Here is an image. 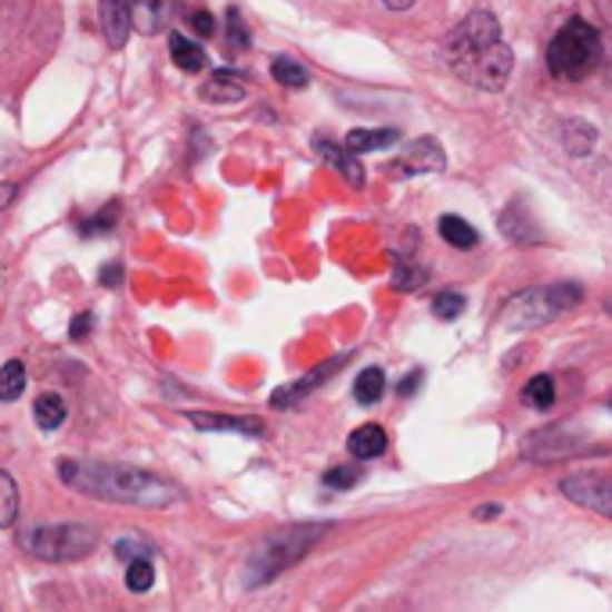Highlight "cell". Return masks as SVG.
<instances>
[{
	"instance_id": "cb8c5ba5",
	"label": "cell",
	"mask_w": 612,
	"mask_h": 612,
	"mask_svg": "<svg viewBox=\"0 0 612 612\" xmlns=\"http://www.w3.org/2000/svg\"><path fill=\"white\" fill-rule=\"evenodd\" d=\"M523 404L526 407H537V411H547L551 404H555V378H551V375L530 378L526 386H523Z\"/></svg>"
},
{
	"instance_id": "9c48e42d",
	"label": "cell",
	"mask_w": 612,
	"mask_h": 612,
	"mask_svg": "<svg viewBox=\"0 0 612 612\" xmlns=\"http://www.w3.org/2000/svg\"><path fill=\"white\" fill-rule=\"evenodd\" d=\"M349 361V354H339V357H328L325 364H317V367H310L299 382H288V386H282V389H274V396H270V407H282V411H288V407H296L303 396H310L317 386H325V382L339 372V367Z\"/></svg>"
},
{
	"instance_id": "5b68a950",
	"label": "cell",
	"mask_w": 612,
	"mask_h": 612,
	"mask_svg": "<svg viewBox=\"0 0 612 612\" xmlns=\"http://www.w3.org/2000/svg\"><path fill=\"white\" fill-rule=\"evenodd\" d=\"M19 547L40 562H80L98 547V530L83 523H33L19 530Z\"/></svg>"
},
{
	"instance_id": "4316f807",
	"label": "cell",
	"mask_w": 612,
	"mask_h": 612,
	"mask_svg": "<svg viewBox=\"0 0 612 612\" xmlns=\"http://www.w3.org/2000/svg\"><path fill=\"white\" fill-rule=\"evenodd\" d=\"M270 72H274V80H278L282 87H306L310 83V72H306L299 61H293V58H274V66H270Z\"/></svg>"
},
{
	"instance_id": "f35d334b",
	"label": "cell",
	"mask_w": 612,
	"mask_h": 612,
	"mask_svg": "<svg viewBox=\"0 0 612 612\" xmlns=\"http://www.w3.org/2000/svg\"><path fill=\"white\" fill-rule=\"evenodd\" d=\"M418 0H386V8H393V11H407V8H415Z\"/></svg>"
},
{
	"instance_id": "83f0119b",
	"label": "cell",
	"mask_w": 612,
	"mask_h": 612,
	"mask_svg": "<svg viewBox=\"0 0 612 612\" xmlns=\"http://www.w3.org/2000/svg\"><path fill=\"white\" fill-rule=\"evenodd\" d=\"M425 282H428V270L422 264H411V259H401L393 270V285L401 288V293H415Z\"/></svg>"
},
{
	"instance_id": "7a4b0ae2",
	"label": "cell",
	"mask_w": 612,
	"mask_h": 612,
	"mask_svg": "<svg viewBox=\"0 0 612 612\" xmlns=\"http://www.w3.org/2000/svg\"><path fill=\"white\" fill-rule=\"evenodd\" d=\"M443 58L457 80L480 90H501L509 83L515 55L501 40V26L490 11H472L468 19L443 40Z\"/></svg>"
},
{
	"instance_id": "74e56055",
	"label": "cell",
	"mask_w": 612,
	"mask_h": 612,
	"mask_svg": "<svg viewBox=\"0 0 612 612\" xmlns=\"http://www.w3.org/2000/svg\"><path fill=\"white\" fill-rule=\"evenodd\" d=\"M422 386V372H411L404 382H401V396H411V393H415Z\"/></svg>"
},
{
	"instance_id": "d4e9b609",
	"label": "cell",
	"mask_w": 612,
	"mask_h": 612,
	"mask_svg": "<svg viewBox=\"0 0 612 612\" xmlns=\"http://www.w3.org/2000/svg\"><path fill=\"white\" fill-rule=\"evenodd\" d=\"M26 389V367L22 361H8L4 367H0V401L11 404V401H19Z\"/></svg>"
},
{
	"instance_id": "4dcf8cb0",
	"label": "cell",
	"mask_w": 612,
	"mask_h": 612,
	"mask_svg": "<svg viewBox=\"0 0 612 612\" xmlns=\"http://www.w3.org/2000/svg\"><path fill=\"white\" fill-rule=\"evenodd\" d=\"M116 217H119V206L109 203V206H105V209L98 213V217H90V220L83 224V231H87V235H105V231H112V227H116Z\"/></svg>"
},
{
	"instance_id": "277c9868",
	"label": "cell",
	"mask_w": 612,
	"mask_h": 612,
	"mask_svg": "<svg viewBox=\"0 0 612 612\" xmlns=\"http://www.w3.org/2000/svg\"><path fill=\"white\" fill-rule=\"evenodd\" d=\"M602 61V33L584 19H570L547 43V69L559 80H584Z\"/></svg>"
},
{
	"instance_id": "d6986e66",
	"label": "cell",
	"mask_w": 612,
	"mask_h": 612,
	"mask_svg": "<svg viewBox=\"0 0 612 612\" xmlns=\"http://www.w3.org/2000/svg\"><path fill=\"white\" fill-rule=\"evenodd\" d=\"M66 415H69V407H66V401H61L58 393H43V396H37L33 418H37V425L43 428V433H51V428H58L61 422H66Z\"/></svg>"
},
{
	"instance_id": "8d00e7d4",
	"label": "cell",
	"mask_w": 612,
	"mask_h": 612,
	"mask_svg": "<svg viewBox=\"0 0 612 612\" xmlns=\"http://www.w3.org/2000/svg\"><path fill=\"white\" fill-rule=\"evenodd\" d=\"M122 282V267L119 264H109L101 270V285H119Z\"/></svg>"
},
{
	"instance_id": "ffe728a7",
	"label": "cell",
	"mask_w": 612,
	"mask_h": 612,
	"mask_svg": "<svg viewBox=\"0 0 612 612\" xmlns=\"http://www.w3.org/2000/svg\"><path fill=\"white\" fill-rule=\"evenodd\" d=\"M562 141H565V148H570V156H588V151L594 148V141H599V134H594L591 122L570 119L562 127Z\"/></svg>"
},
{
	"instance_id": "8992f818",
	"label": "cell",
	"mask_w": 612,
	"mask_h": 612,
	"mask_svg": "<svg viewBox=\"0 0 612 612\" xmlns=\"http://www.w3.org/2000/svg\"><path fill=\"white\" fill-rule=\"evenodd\" d=\"M584 299L580 285H541V288H523L519 296H512L501 310V325L512 332H526V328H541L551 325L555 317Z\"/></svg>"
},
{
	"instance_id": "7c38bea8",
	"label": "cell",
	"mask_w": 612,
	"mask_h": 612,
	"mask_svg": "<svg viewBox=\"0 0 612 612\" xmlns=\"http://www.w3.org/2000/svg\"><path fill=\"white\" fill-rule=\"evenodd\" d=\"M101 4V33L109 48H122L130 37V0H98Z\"/></svg>"
},
{
	"instance_id": "ac0fdd59",
	"label": "cell",
	"mask_w": 612,
	"mask_h": 612,
	"mask_svg": "<svg viewBox=\"0 0 612 612\" xmlns=\"http://www.w3.org/2000/svg\"><path fill=\"white\" fill-rule=\"evenodd\" d=\"M440 235L447 245H454V249H476V227H472L468 220L454 217V213H447V217H440Z\"/></svg>"
},
{
	"instance_id": "9a60e30c",
	"label": "cell",
	"mask_w": 612,
	"mask_h": 612,
	"mask_svg": "<svg viewBox=\"0 0 612 612\" xmlns=\"http://www.w3.org/2000/svg\"><path fill=\"white\" fill-rule=\"evenodd\" d=\"M166 14H170L166 0H130V26L145 37L159 33L166 26Z\"/></svg>"
},
{
	"instance_id": "f1b7e54d",
	"label": "cell",
	"mask_w": 612,
	"mask_h": 612,
	"mask_svg": "<svg viewBox=\"0 0 612 612\" xmlns=\"http://www.w3.org/2000/svg\"><path fill=\"white\" fill-rule=\"evenodd\" d=\"M151 584H156V570H151V562L148 559H134L127 565V588L134 594H145V591H151Z\"/></svg>"
},
{
	"instance_id": "44dd1931",
	"label": "cell",
	"mask_w": 612,
	"mask_h": 612,
	"mask_svg": "<svg viewBox=\"0 0 612 612\" xmlns=\"http://www.w3.org/2000/svg\"><path fill=\"white\" fill-rule=\"evenodd\" d=\"M170 58L177 61L184 72H203L206 69V48H198V43L188 40V37H177L174 33V40H170Z\"/></svg>"
},
{
	"instance_id": "ab89813d",
	"label": "cell",
	"mask_w": 612,
	"mask_h": 612,
	"mask_svg": "<svg viewBox=\"0 0 612 612\" xmlns=\"http://www.w3.org/2000/svg\"><path fill=\"white\" fill-rule=\"evenodd\" d=\"M497 512H501V509H497V504H483V509L476 512V519H494Z\"/></svg>"
},
{
	"instance_id": "7402d4cb",
	"label": "cell",
	"mask_w": 612,
	"mask_h": 612,
	"mask_svg": "<svg viewBox=\"0 0 612 612\" xmlns=\"http://www.w3.org/2000/svg\"><path fill=\"white\" fill-rule=\"evenodd\" d=\"M501 231H504V238H512V241H537V227L526 220V213L519 203L501 213Z\"/></svg>"
},
{
	"instance_id": "d6a6232c",
	"label": "cell",
	"mask_w": 612,
	"mask_h": 612,
	"mask_svg": "<svg viewBox=\"0 0 612 612\" xmlns=\"http://www.w3.org/2000/svg\"><path fill=\"white\" fill-rule=\"evenodd\" d=\"M227 40H231L235 51H245V48H249V33H245V22H241V14H238L235 8L227 11Z\"/></svg>"
},
{
	"instance_id": "52a82bcc",
	"label": "cell",
	"mask_w": 612,
	"mask_h": 612,
	"mask_svg": "<svg viewBox=\"0 0 612 612\" xmlns=\"http://www.w3.org/2000/svg\"><path fill=\"white\" fill-rule=\"evenodd\" d=\"M588 443L580 440L570 425H547L541 433H530L523 440V457L533 465H551V462H565V457L584 454Z\"/></svg>"
},
{
	"instance_id": "30bf717a",
	"label": "cell",
	"mask_w": 612,
	"mask_h": 612,
	"mask_svg": "<svg viewBox=\"0 0 612 612\" xmlns=\"http://www.w3.org/2000/svg\"><path fill=\"white\" fill-rule=\"evenodd\" d=\"M443 148L433 141V137H422V141H415L401 159H396L389 166V174L396 177H415V174H440L443 170Z\"/></svg>"
},
{
	"instance_id": "1f68e13d",
	"label": "cell",
	"mask_w": 612,
	"mask_h": 612,
	"mask_svg": "<svg viewBox=\"0 0 612 612\" xmlns=\"http://www.w3.org/2000/svg\"><path fill=\"white\" fill-rule=\"evenodd\" d=\"M361 480V468H354V465H343V468H332V472H325V486H332V490H349Z\"/></svg>"
},
{
	"instance_id": "8fae6325",
	"label": "cell",
	"mask_w": 612,
	"mask_h": 612,
	"mask_svg": "<svg viewBox=\"0 0 612 612\" xmlns=\"http://www.w3.org/2000/svg\"><path fill=\"white\" fill-rule=\"evenodd\" d=\"M188 422L203 433H241V436H264V422L253 415H213V411H188Z\"/></svg>"
},
{
	"instance_id": "e0dca14e",
	"label": "cell",
	"mask_w": 612,
	"mask_h": 612,
	"mask_svg": "<svg viewBox=\"0 0 612 612\" xmlns=\"http://www.w3.org/2000/svg\"><path fill=\"white\" fill-rule=\"evenodd\" d=\"M396 141H401V130H393V127H382V130H349L346 151H349V156H364V151L389 148Z\"/></svg>"
},
{
	"instance_id": "3957f363",
	"label": "cell",
	"mask_w": 612,
	"mask_h": 612,
	"mask_svg": "<svg viewBox=\"0 0 612 612\" xmlns=\"http://www.w3.org/2000/svg\"><path fill=\"white\" fill-rule=\"evenodd\" d=\"M325 533H328L325 523H293L285 530L267 533V537L253 547L249 562H245V584L249 588L274 584L285 570L303 562L306 551H314V544L325 537Z\"/></svg>"
},
{
	"instance_id": "d590c367",
	"label": "cell",
	"mask_w": 612,
	"mask_h": 612,
	"mask_svg": "<svg viewBox=\"0 0 612 612\" xmlns=\"http://www.w3.org/2000/svg\"><path fill=\"white\" fill-rule=\"evenodd\" d=\"M90 328H95V317H90V314H80V317H76L72 320V328H69V335H72V339L76 343H80V339H87V332Z\"/></svg>"
},
{
	"instance_id": "603a6c76",
	"label": "cell",
	"mask_w": 612,
	"mask_h": 612,
	"mask_svg": "<svg viewBox=\"0 0 612 612\" xmlns=\"http://www.w3.org/2000/svg\"><path fill=\"white\" fill-rule=\"evenodd\" d=\"M382 393H386V375H382V367H364L354 382V401L357 404H378Z\"/></svg>"
},
{
	"instance_id": "836d02e7",
	"label": "cell",
	"mask_w": 612,
	"mask_h": 612,
	"mask_svg": "<svg viewBox=\"0 0 612 612\" xmlns=\"http://www.w3.org/2000/svg\"><path fill=\"white\" fill-rule=\"evenodd\" d=\"M188 26L195 29L198 37H213V29H217V22H213V14L206 8H191L188 11Z\"/></svg>"
},
{
	"instance_id": "6da1fadb",
	"label": "cell",
	"mask_w": 612,
	"mask_h": 612,
	"mask_svg": "<svg viewBox=\"0 0 612 612\" xmlns=\"http://www.w3.org/2000/svg\"><path fill=\"white\" fill-rule=\"evenodd\" d=\"M58 480L76 486L80 494L109 504H134V509H170L180 501V486L156 472L134 465H109V462H72L61 457Z\"/></svg>"
},
{
	"instance_id": "ba28073f",
	"label": "cell",
	"mask_w": 612,
	"mask_h": 612,
	"mask_svg": "<svg viewBox=\"0 0 612 612\" xmlns=\"http://www.w3.org/2000/svg\"><path fill=\"white\" fill-rule=\"evenodd\" d=\"M559 490L573 504L588 512H599L612 519V476H599V472H576V476H565Z\"/></svg>"
},
{
	"instance_id": "5bb4252c",
	"label": "cell",
	"mask_w": 612,
	"mask_h": 612,
	"mask_svg": "<svg viewBox=\"0 0 612 612\" xmlns=\"http://www.w3.org/2000/svg\"><path fill=\"white\" fill-rule=\"evenodd\" d=\"M209 105H235V101H241L245 98V83L238 80L235 72H227V69H220V72H213L209 80L203 83V90H198Z\"/></svg>"
},
{
	"instance_id": "4fadbf2b",
	"label": "cell",
	"mask_w": 612,
	"mask_h": 612,
	"mask_svg": "<svg viewBox=\"0 0 612 612\" xmlns=\"http://www.w3.org/2000/svg\"><path fill=\"white\" fill-rule=\"evenodd\" d=\"M346 447H349V454L357 457V462H372V457L386 454L389 436H386V428H382V425L367 422V425H361V428H354V433H349Z\"/></svg>"
},
{
	"instance_id": "e575fe53",
	"label": "cell",
	"mask_w": 612,
	"mask_h": 612,
	"mask_svg": "<svg viewBox=\"0 0 612 612\" xmlns=\"http://www.w3.org/2000/svg\"><path fill=\"white\" fill-rule=\"evenodd\" d=\"M145 544L141 541H116V559H127V562H134V559H148L145 555Z\"/></svg>"
},
{
	"instance_id": "484cf974",
	"label": "cell",
	"mask_w": 612,
	"mask_h": 612,
	"mask_svg": "<svg viewBox=\"0 0 612 612\" xmlns=\"http://www.w3.org/2000/svg\"><path fill=\"white\" fill-rule=\"evenodd\" d=\"M14 519H19V486L8 472H0V530L14 526Z\"/></svg>"
},
{
	"instance_id": "f546056e",
	"label": "cell",
	"mask_w": 612,
	"mask_h": 612,
	"mask_svg": "<svg viewBox=\"0 0 612 612\" xmlns=\"http://www.w3.org/2000/svg\"><path fill=\"white\" fill-rule=\"evenodd\" d=\"M433 314L443 317V320L462 317V314H465V296L454 293V288H447V293H436V299H433Z\"/></svg>"
},
{
	"instance_id": "2e32d148",
	"label": "cell",
	"mask_w": 612,
	"mask_h": 612,
	"mask_svg": "<svg viewBox=\"0 0 612 612\" xmlns=\"http://www.w3.org/2000/svg\"><path fill=\"white\" fill-rule=\"evenodd\" d=\"M317 151H320V159H328L332 170H339L349 184H354V188H364V170H361L357 156H349L346 148L332 145V141H317Z\"/></svg>"
}]
</instances>
